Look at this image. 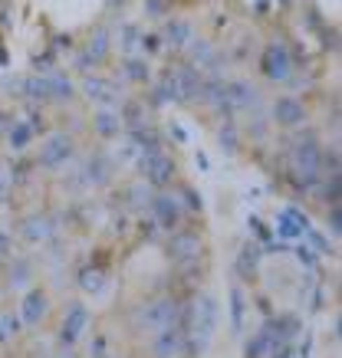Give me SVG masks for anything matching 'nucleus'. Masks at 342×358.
<instances>
[{"label":"nucleus","mask_w":342,"mask_h":358,"mask_svg":"<svg viewBox=\"0 0 342 358\" xmlns=\"http://www.w3.org/2000/svg\"><path fill=\"white\" fill-rule=\"evenodd\" d=\"M191 332L185 336V352H208L211 338L218 332V322H221V303L214 293H198L194 303H191Z\"/></svg>","instance_id":"1"},{"label":"nucleus","mask_w":342,"mask_h":358,"mask_svg":"<svg viewBox=\"0 0 342 358\" xmlns=\"http://www.w3.org/2000/svg\"><path fill=\"white\" fill-rule=\"evenodd\" d=\"M290 162H293V168H297V174H299V181H303V185H309V181H316V178H320L322 148H320V141H316L313 131H306V135H299V138L293 141V148H290Z\"/></svg>","instance_id":"2"},{"label":"nucleus","mask_w":342,"mask_h":358,"mask_svg":"<svg viewBox=\"0 0 342 358\" xmlns=\"http://www.w3.org/2000/svg\"><path fill=\"white\" fill-rule=\"evenodd\" d=\"M76 158V141L66 131H53L40 141V168L43 171H66Z\"/></svg>","instance_id":"3"},{"label":"nucleus","mask_w":342,"mask_h":358,"mask_svg":"<svg viewBox=\"0 0 342 358\" xmlns=\"http://www.w3.org/2000/svg\"><path fill=\"white\" fill-rule=\"evenodd\" d=\"M178 322V303L175 299H168V296H158L152 303H145L138 313H135V326L142 329V332H162V329L175 326Z\"/></svg>","instance_id":"4"},{"label":"nucleus","mask_w":342,"mask_h":358,"mask_svg":"<svg viewBox=\"0 0 342 358\" xmlns=\"http://www.w3.org/2000/svg\"><path fill=\"white\" fill-rule=\"evenodd\" d=\"M142 178L148 181L152 187H162L168 185L171 178H175V162H171V155H165L162 148H152V152H142L138 164H135Z\"/></svg>","instance_id":"5"},{"label":"nucleus","mask_w":342,"mask_h":358,"mask_svg":"<svg viewBox=\"0 0 342 358\" xmlns=\"http://www.w3.org/2000/svg\"><path fill=\"white\" fill-rule=\"evenodd\" d=\"M148 210H152L155 224L162 230H175L178 224L185 220V204H181V197L171 194V191H158V194L152 197Z\"/></svg>","instance_id":"6"},{"label":"nucleus","mask_w":342,"mask_h":358,"mask_svg":"<svg viewBox=\"0 0 342 358\" xmlns=\"http://www.w3.org/2000/svg\"><path fill=\"white\" fill-rule=\"evenodd\" d=\"M224 92H227L231 112H247V115H254V112L260 109V89H257L250 79H231V83L224 86Z\"/></svg>","instance_id":"7"},{"label":"nucleus","mask_w":342,"mask_h":358,"mask_svg":"<svg viewBox=\"0 0 342 358\" xmlns=\"http://www.w3.org/2000/svg\"><path fill=\"white\" fill-rule=\"evenodd\" d=\"M79 89H83V96L92 102V106H99V109H115L119 106V86L112 83V79L106 76H83V83H79Z\"/></svg>","instance_id":"8"},{"label":"nucleus","mask_w":342,"mask_h":358,"mask_svg":"<svg viewBox=\"0 0 342 358\" xmlns=\"http://www.w3.org/2000/svg\"><path fill=\"white\" fill-rule=\"evenodd\" d=\"M56 237V220L50 214H30V217L20 220V240L30 243V247H40V243H50Z\"/></svg>","instance_id":"9"},{"label":"nucleus","mask_w":342,"mask_h":358,"mask_svg":"<svg viewBox=\"0 0 342 358\" xmlns=\"http://www.w3.org/2000/svg\"><path fill=\"white\" fill-rule=\"evenodd\" d=\"M86 326H89V309L83 303H73L66 309L63 326H59V345H63V348H76V342L83 338Z\"/></svg>","instance_id":"10"},{"label":"nucleus","mask_w":342,"mask_h":358,"mask_svg":"<svg viewBox=\"0 0 342 358\" xmlns=\"http://www.w3.org/2000/svg\"><path fill=\"white\" fill-rule=\"evenodd\" d=\"M168 257H171L178 266H191V263H198V257H201V237H198V234H188V230L171 234V240H168Z\"/></svg>","instance_id":"11"},{"label":"nucleus","mask_w":342,"mask_h":358,"mask_svg":"<svg viewBox=\"0 0 342 358\" xmlns=\"http://www.w3.org/2000/svg\"><path fill=\"white\" fill-rule=\"evenodd\" d=\"M76 168L86 187H106L112 181V162L106 155H89L86 162H79Z\"/></svg>","instance_id":"12"},{"label":"nucleus","mask_w":342,"mask_h":358,"mask_svg":"<svg viewBox=\"0 0 342 358\" xmlns=\"http://www.w3.org/2000/svg\"><path fill=\"white\" fill-rule=\"evenodd\" d=\"M46 313H50V299H46V293L43 289H27L23 293V299H20V322L23 326H40L46 319Z\"/></svg>","instance_id":"13"},{"label":"nucleus","mask_w":342,"mask_h":358,"mask_svg":"<svg viewBox=\"0 0 342 358\" xmlns=\"http://www.w3.org/2000/svg\"><path fill=\"white\" fill-rule=\"evenodd\" d=\"M270 119L276 125H283V129H297L306 122V109H303V102L293 96H280L273 102V109H270Z\"/></svg>","instance_id":"14"},{"label":"nucleus","mask_w":342,"mask_h":358,"mask_svg":"<svg viewBox=\"0 0 342 358\" xmlns=\"http://www.w3.org/2000/svg\"><path fill=\"white\" fill-rule=\"evenodd\" d=\"M155 358H181L185 355V332L178 326H168L162 332H155V345H152Z\"/></svg>","instance_id":"15"},{"label":"nucleus","mask_w":342,"mask_h":358,"mask_svg":"<svg viewBox=\"0 0 342 358\" xmlns=\"http://www.w3.org/2000/svg\"><path fill=\"white\" fill-rule=\"evenodd\" d=\"M175 73V83H178V99L181 102H194V99H201V86H204V73L201 69H194V66H178V69H171Z\"/></svg>","instance_id":"16"},{"label":"nucleus","mask_w":342,"mask_h":358,"mask_svg":"<svg viewBox=\"0 0 342 358\" xmlns=\"http://www.w3.org/2000/svg\"><path fill=\"white\" fill-rule=\"evenodd\" d=\"M3 138H7V148H10V152H27V148L36 141V122H30V119L7 122Z\"/></svg>","instance_id":"17"},{"label":"nucleus","mask_w":342,"mask_h":358,"mask_svg":"<svg viewBox=\"0 0 342 358\" xmlns=\"http://www.w3.org/2000/svg\"><path fill=\"white\" fill-rule=\"evenodd\" d=\"M112 162V168L119 164V168H135L138 164V158H142V148H138V141L129 135V131H122L119 138H115V148H112V155H106Z\"/></svg>","instance_id":"18"},{"label":"nucleus","mask_w":342,"mask_h":358,"mask_svg":"<svg viewBox=\"0 0 342 358\" xmlns=\"http://www.w3.org/2000/svg\"><path fill=\"white\" fill-rule=\"evenodd\" d=\"M264 69H266V76L276 79V83H287L290 73H293V59H290V53L283 50L280 43H273L270 50H266L264 56Z\"/></svg>","instance_id":"19"},{"label":"nucleus","mask_w":342,"mask_h":358,"mask_svg":"<svg viewBox=\"0 0 342 358\" xmlns=\"http://www.w3.org/2000/svg\"><path fill=\"white\" fill-rule=\"evenodd\" d=\"M92 129H96V135L106 141H115L125 131V125H122V115L119 109H96L92 112Z\"/></svg>","instance_id":"20"},{"label":"nucleus","mask_w":342,"mask_h":358,"mask_svg":"<svg viewBox=\"0 0 342 358\" xmlns=\"http://www.w3.org/2000/svg\"><path fill=\"white\" fill-rule=\"evenodd\" d=\"M191 66L201 69V73H214L221 66V56H218V46L211 40H191Z\"/></svg>","instance_id":"21"},{"label":"nucleus","mask_w":342,"mask_h":358,"mask_svg":"<svg viewBox=\"0 0 342 358\" xmlns=\"http://www.w3.org/2000/svg\"><path fill=\"white\" fill-rule=\"evenodd\" d=\"M201 102H208L214 112H227V115H231L227 92H224V83H221V79H204V86H201Z\"/></svg>","instance_id":"22"},{"label":"nucleus","mask_w":342,"mask_h":358,"mask_svg":"<svg viewBox=\"0 0 342 358\" xmlns=\"http://www.w3.org/2000/svg\"><path fill=\"white\" fill-rule=\"evenodd\" d=\"M23 99H30V102H53L50 96V79L46 76H27L20 79V89H17Z\"/></svg>","instance_id":"23"},{"label":"nucleus","mask_w":342,"mask_h":358,"mask_svg":"<svg viewBox=\"0 0 342 358\" xmlns=\"http://www.w3.org/2000/svg\"><path fill=\"white\" fill-rule=\"evenodd\" d=\"M79 289L92 296H102L109 289V273H102L99 266H86V270L79 273Z\"/></svg>","instance_id":"24"},{"label":"nucleus","mask_w":342,"mask_h":358,"mask_svg":"<svg viewBox=\"0 0 342 358\" xmlns=\"http://www.w3.org/2000/svg\"><path fill=\"white\" fill-rule=\"evenodd\" d=\"M162 40H165L171 50H181V46H188L191 40H194V30H191L188 20H171L165 27V33H162Z\"/></svg>","instance_id":"25"},{"label":"nucleus","mask_w":342,"mask_h":358,"mask_svg":"<svg viewBox=\"0 0 342 358\" xmlns=\"http://www.w3.org/2000/svg\"><path fill=\"white\" fill-rule=\"evenodd\" d=\"M119 50L125 56H142L145 53V33L138 27H122L119 33Z\"/></svg>","instance_id":"26"},{"label":"nucleus","mask_w":342,"mask_h":358,"mask_svg":"<svg viewBox=\"0 0 342 358\" xmlns=\"http://www.w3.org/2000/svg\"><path fill=\"white\" fill-rule=\"evenodd\" d=\"M122 69H125V76L132 79V83H152V69H148V63H145L142 56H125Z\"/></svg>","instance_id":"27"},{"label":"nucleus","mask_w":342,"mask_h":358,"mask_svg":"<svg viewBox=\"0 0 342 358\" xmlns=\"http://www.w3.org/2000/svg\"><path fill=\"white\" fill-rule=\"evenodd\" d=\"M50 96H53V102H66V99H73V92H76V86L69 83V76H63V73H50Z\"/></svg>","instance_id":"28"},{"label":"nucleus","mask_w":342,"mask_h":358,"mask_svg":"<svg viewBox=\"0 0 342 358\" xmlns=\"http://www.w3.org/2000/svg\"><path fill=\"white\" fill-rule=\"evenodd\" d=\"M109 46H112V40H109V33L106 30H96L92 36H89V59L92 63H102L106 59V53H109Z\"/></svg>","instance_id":"29"},{"label":"nucleus","mask_w":342,"mask_h":358,"mask_svg":"<svg viewBox=\"0 0 342 358\" xmlns=\"http://www.w3.org/2000/svg\"><path fill=\"white\" fill-rule=\"evenodd\" d=\"M30 276H34V266H30L27 260L10 263V270H7V282H10L13 289H23V286L30 282Z\"/></svg>","instance_id":"30"},{"label":"nucleus","mask_w":342,"mask_h":358,"mask_svg":"<svg viewBox=\"0 0 342 358\" xmlns=\"http://www.w3.org/2000/svg\"><path fill=\"white\" fill-rule=\"evenodd\" d=\"M20 329H23V322L17 313H0V345H7Z\"/></svg>","instance_id":"31"},{"label":"nucleus","mask_w":342,"mask_h":358,"mask_svg":"<svg viewBox=\"0 0 342 358\" xmlns=\"http://www.w3.org/2000/svg\"><path fill=\"white\" fill-rule=\"evenodd\" d=\"M152 185H148V181H145V185H135L132 191H129V201H132V207L135 210H145V207L152 204Z\"/></svg>","instance_id":"32"},{"label":"nucleus","mask_w":342,"mask_h":358,"mask_svg":"<svg viewBox=\"0 0 342 358\" xmlns=\"http://www.w3.org/2000/svg\"><path fill=\"white\" fill-rule=\"evenodd\" d=\"M109 355V338L106 336H92L86 345V358H106Z\"/></svg>","instance_id":"33"},{"label":"nucleus","mask_w":342,"mask_h":358,"mask_svg":"<svg viewBox=\"0 0 342 358\" xmlns=\"http://www.w3.org/2000/svg\"><path fill=\"white\" fill-rule=\"evenodd\" d=\"M231 313H234V329H241L243 326V293L241 289L231 293Z\"/></svg>","instance_id":"34"},{"label":"nucleus","mask_w":342,"mask_h":358,"mask_svg":"<svg viewBox=\"0 0 342 358\" xmlns=\"http://www.w3.org/2000/svg\"><path fill=\"white\" fill-rule=\"evenodd\" d=\"M10 187H13V174L7 168H0V201L10 194Z\"/></svg>","instance_id":"35"},{"label":"nucleus","mask_w":342,"mask_h":358,"mask_svg":"<svg viewBox=\"0 0 342 358\" xmlns=\"http://www.w3.org/2000/svg\"><path fill=\"white\" fill-rule=\"evenodd\" d=\"M10 247H13V240H10V234L7 230H0V260L10 253Z\"/></svg>","instance_id":"36"},{"label":"nucleus","mask_w":342,"mask_h":358,"mask_svg":"<svg viewBox=\"0 0 342 358\" xmlns=\"http://www.w3.org/2000/svg\"><path fill=\"white\" fill-rule=\"evenodd\" d=\"M221 145H227V148L234 152V129H231V125H227V129H221Z\"/></svg>","instance_id":"37"},{"label":"nucleus","mask_w":342,"mask_h":358,"mask_svg":"<svg viewBox=\"0 0 342 358\" xmlns=\"http://www.w3.org/2000/svg\"><path fill=\"white\" fill-rule=\"evenodd\" d=\"M3 131H7V119H3V112H0V138H3Z\"/></svg>","instance_id":"38"},{"label":"nucleus","mask_w":342,"mask_h":358,"mask_svg":"<svg viewBox=\"0 0 342 358\" xmlns=\"http://www.w3.org/2000/svg\"><path fill=\"white\" fill-rule=\"evenodd\" d=\"M63 358H79V355H73V348H66V355H63Z\"/></svg>","instance_id":"39"},{"label":"nucleus","mask_w":342,"mask_h":358,"mask_svg":"<svg viewBox=\"0 0 342 358\" xmlns=\"http://www.w3.org/2000/svg\"><path fill=\"white\" fill-rule=\"evenodd\" d=\"M106 358H115V355H106Z\"/></svg>","instance_id":"40"}]
</instances>
